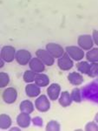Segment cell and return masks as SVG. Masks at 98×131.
<instances>
[{"instance_id": "obj_27", "label": "cell", "mask_w": 98, "mask_h": 131, "mask_svg": "<svg viewBox=\"0 0 98 131\" xmlns=\"http://www.w3.org/2000/svg\"><path fill=\"white\" fill-rule=\"evenodd\" d=\"M31 122L33 123V125L38 127V128H41L43 125V120L40 116H35V117L31 118Z\"/></svg>"}, {"instance_id": "obj_22", "label": "cell", "mask_w": 98, "mask_h": 131, "mask_svg": "<svg viewBox=\"0 0 98 131\" xmlns=\"http://www.w3.org/2000/svg\"><path fill=\"white\" fill-rule=\"evenodd\" d=\"M70 96H71L72 101L76 103H80L83 101L82 97V93H81V89L78 88H75L74 89L71 91L70 93Z\"/></svg>"}, {"instance_id": "obj_9", "label": "cell", "mask_w": 98, "mask_h": 131, "mask_svg": "<svg viewBox=\"0 0 98 131\" xmlns=\"http://www.w3.org/2000/svg\"><path fill=\"white\" fill-rule=\"evenodd\" d=\"M48 52L51 53V55L53 57L54 59H58L60 58L62 54L65 52V50L62 47L61 45L57 43H55V42H50L46 45V47H45Z\"/></svg>"}, {"instance_id": "obj_17", "label": "cell", "mask_w": 98, "mask_h": 131, "mask_svg": "<svg viewBox=\"0 0 98 131\" xmlns=\"http://www.w3.org/2000/svg\"><path fill=\"white\" fill-rule=\"evenodd\" d=\"M34 83L40 88H45V86L50 85V77L43 73H37Z\"/></svg>"}, {"instance_id": "obj_26", "label": "cell", "mask_w": 98, "mask_h": 131, "mask_svg": "<svg viewBox=\"0 0 98 131\" xmlns=\"http://www.w3.org/2000/svg\"><path fill=\"white\" fill-rule=\"evenodd\" d=\"M89 77L95 78L98 75V63H90V67H89V73L87 74Z\"/></svg>"}, {"instance_id": "obj_21", "label": "cell", "mask_w": 98, "mask_h": 131, "mask_svg": "<svg viewBox=\"0 0 98 131\" xmlns=\"http://www.w3.org/2000/svg\"><path fill=\"white\" fill-rule=\"evenodd\" d=\"M89 67H90V63L88 61H83L80 60L78 61V63L76 64V70L82 74H88L89 71Z\"/></svg>"}, {"instance_id": "obj_13", "label": "cell", "mask_w": 98, "mask_h": 131, "mask_svg": "<svg viewBox=\"0 0 98 131\" xmlns=\"http://www.w3.org/2000/svg\"><path fill=\"white\" fill-rule=\"evenodd\" d=\"M25 94L29 98H37L41 94V88L35 83H27L25 86Z\"/></svg>"}, {"instance_id": "obj_4", "label": "cell", "mask_w": 98, "mask_h": 131, "mask_svg": "<svg viewBox=\"0 0 98 131\" xmlns=\"http://www.w3.org/2000/svg\"><path fill=\"white\" fill-rule=\"evenodd\" d=\"M16 52V48L10 45L4 46L0 49V54H1L2 58H3L5 63H11L12 61L15 60Z\"/></svg>"}, {"instance_id": "obj_2", "label": "cell", "mask_w": 98, "mask_h": 131, "mask_svg": "<svg viewBox=\"0 0 98 131\" xmlns=\"http://www.w3.org/2000/svg\"><path fill=\"white\" fill-rule=\"evenodd\" d=\"M51 100L45 94H40L35 101L34 106L41 113H46L51 109Z\"/></svg>"}, {"instance_id": "obj_23", "label": "cell", "mask_w": 98, "mask_h": 131, "mask_svg": "<svg viewBox=\"0 0 98 131\" xmlns=\"http://www.w3.org/2000/svg\"><path fill=\"white\" fill-rule=\"evenodd\" d=\"M37 73L32 70H26L23 74V80L25 83H32L35 81V77H36Z\"/></svg>"}, {"instance_id": "obj_10", "label": "cell", "mask_w": 98, "mask_h": 131, "mask_svg": "<svg viewBox=\"0 0 98 131\" xmlns=\"http://www.w3.org/2000/svg\"><path fill=\"white\" fill-rule=\"evenodd\" d=\"M36 57H37L43 64L48 66V67L53 66L56 60L51 55V53L46 49H37L36 51Z\"/></svg>"}, {"instance_id": "obj_20", "label": "cell", "mask_w": 98, "mask_h": 131, "mask_svg": "<svg viewBox=\"0 0 98 131\" xmlns=\"http://www.w3.org/2000/svg\"><path fill=\"white\" fill-rule=\"evenodd\" d=\"M85 58L88 62L89 63H95L98 62V48L93 47L85 53Z\"/></svg>"}, {"instance_id": "obj_28", "label": "cell", "mask_w": 98, "mask_h": 131, "mask_svg": "<svg viewBox=\"0 0 98 131\" xmlns=\"http://www.w3.org/2000/svg\"><path fill=\"white\" fill-rule=\"evenodd\" d=\"M98 129V126L95 122H89L86 124L85 126V130H97Z\"/></svg>"}, {"instance_id": "obj_1", "label": "cell", "mask_w": 98, "mask_h": 131, "mask_svg": "<svg viewBox=\"0 0 98 131\" xmlns=\"http://www.w3.org/2000/svg\"><path fill=\"white\" fill-rule=\"evenodd\" d=\"M83 99L88 100L91 102L97 103L98 101V86L96 81H92L86 85L81 90Z\"/></svg>"}, {"instance_id": "obj_12", "label": "cell", "mask_w": 98, "mask_h": 131, "mask_svg": "<svg viewBox=\"0 0 98 131\" xmlns=\"http://www.w3.org/2000/svg\"><path fill=\"white\" fill-rule=\"evenodd\" d=\"M61 94V86L58 83H52L47 88V96L51 101H57Z\"/></svg>"}, {"instance_id": "obj_29", "label": "cell", "mask_w": 98, "mask_h": 131, "mask_svg": "<svg viewBox=\"0 0 98 131\" xmlns=\"http://www.w3.org/2000/svg\"><path fill=\"white\" fill-rule=\"evenodd\" d=\"M97 36H98V31H97V30H94L92 35H91V37H92V39H93V41H94V44H95V45H96V46L98 45V38H97Z\"/></svg>"}, {"instance_id": "obj_16", "label": "cell", "mask_w": 98, "mask_h": 131, "mask_svg": "<svg viewBox=\"0 0 98 131\" xmlns=\"http://www.w3.org/2000/svg\"><path fill=\"white\" fill-rule=\"evenodd\" d=\"M58 102L62 107H68L72 104V99L70 96V93L69 91H63L61 92L59 97H58Z\"/></svg>"}, {"instance_id": "obj_24", "label": "cell", "mask_w": 98, "mask_h": 131, "mask_svg": "<svg viewBox=\"0 0 98 131\" xmlns=\"http://www.w3.org/2000/svg\"><path fill=\"white\" fill-rule=\"evenodd\" d=\"M10 76L5 72H0V88H5L10 83Z\"/></svg>"}, {"instance_id": "obj_18", "label": "cell", "mask_w": 98, "mask_h": 131, "mask_svg": "<svg viewBox=\"0 0 98 131\" xmlns=\"http://www.w3.org/2000/svg\"><path fill=\"white\" fill-rule=\"evenodd\" d=\"M19 110L20 112H24L27 114H32L35 110L34 103L30 100H24L19 104Z\"/></svg>"}, {"instance_id": "obj_8", "label": "cell", "mask_w": 98, "mask_h": 131, "mask_svg": "<svg viewBox=\"0 0 98 131\" xmlns=\"http://www.w3.org/2000/svg\"><path fill=\"white\" fill-rule=\"evenodd\" d=\"M2 99L6 104H13L18 99V91L15 88H12V86L5 88L2 94Z\"/></svg>"}, {"instance_id": "obj_6", "label": "cell", "mask_w": 98, "mask_h": 131, "mask_svg": "<svg viewBox=\"0 0 98 131\" xmlns=\"http://www.w3.org/2000/svg\"><path fill=\"white\" fill-rule=\"evenodd\" d=\"M57 63L62 71H69L74 67V60L68 55L67 52H64L60 58H58Z\"/></svg>"}, {"instance_id": "obj_31", "label": "cell", "mask_w": 98, "mask_h": 131, "mask_svg": "<svg viewBox=\"0 0 98 131\" xmlns=\"http://www.w3.org/2000/svg\"><path fill=\"white\" fill-rule=\"evenodd\" d=\"M9 130H21V128H18V127H12L10 128Z\"/></svg>"}, {"instance_id": "obj_15", "label": "cell", "mask_w": 98, "mask_h": 131, "mask_svg": "<svg viewBox=\"0 0 98 131\" xmlns=\"http://www.w3.org/2000/svg\"><path fill=\"white\" fill-rule=\"evenodd\" d=\"M68 81L73 86H80L83 83V76L79 72H70L68 74Z\"/></svg>"}, {"instance_id": "obj_19", "label": "cell", "mask_w": 98, "mask_h": 131, "mask_svg": "<svg viewBox=\"0 0 98 131\" xmlns=\"http://www.w3.org/2000/svg\"><path fill=\"white\" fill-rule=\"evenodd\" d=\"M12 125L11 117L7 114H1L0 115V129L7 130Z\"/></svg>"}, {"instance_id": "obj_5", "label": "cell", "mask_w": 98, "mask_h": 131, "mask_svg": "<svg viewBox=\"0 0 98 131\" xmlns=\"http://www.w3.org/2000/svg\"><path fill=\"white\" fill-rule=\"evenodd\" d=\"M31 58V52L29 50L26 49H20L16 52L15 60L18 64L20 66H26L29 64Z\"/></svg>"}, {"instance_id": "obj_3", "label": "cell", "mask_w": 98, "mask_h": 131, "mask_svg": "<svg viewBox=\"0 0 98 131\" xmlns=\"http://www.w3.org/2000/svg\"><path fill=\"white\" fill-rule=\"evenodd\" d=\"M64 50L74 61L78 62L80 60H83L85 56L84 51L77 46H68L64 48Z\"/></svg>"}, {"instance_id": "obj_11", "label": "cell", "mask_w": 98, "mask_h": 131, "mask_svg": "<svg viewBox=\"0 0 98 131\" xmlns=\"http://www.w3.org/2000/svg\"><path fill=\"white\" fill-rule=\"evenodd\" d=\"M17 124L21 128H27L30 126L31 124V116L30 114L21 113L17 116Z\"/></svg>"}, {"instance_id": "obj_25", "label": "cell", "mask_w": 98, "mask_h": 131, "mask_svg": "<svg viewBox=\"0 0 98 131\" xmlns=\"http://www.w3.org/2000/svg\"><path fill=\"white\" fill-rule=\"evenodd\" d=\"M45 129L47 131H59L61 129V126H60V123L58 122L52 120V121H50L47 123Z\"/></svg>"}, {"instance_id": "obj_14", "label": "cell", "mask_w": 98, "mask_h": 131, "mask_svg": "<svg viewBox=\"0 0 98 131\" xmlns=\"http://www.w3.org/2000/svg\"><path fill=\"white\" fill-rule=\"evenodd\" d=\"M29 67H30V70L35 72L36 73H43L45 70V65L37 57L31 58L30 61L29 62Z\"/></svg>"}, {"instance_id": "obj_7", "label": "cell", "mask_w": 98, "mask_h": 131, "mask_svg": "<svg viewBox=\"0 0 98 131\" xmlns=\"http://www.w3.org/2000/svg\"><path fill=\"white\" fill-rule=\"evenodd\" d=\"M77 45L83 51H89L94 47L95 44L90 34H82L77 38Z\"/></svg>"}, {"instance_id": "obj_30", "label": "cell", "mask_w": 98, "mask_h": 131, "mask_svg": "<svg viewBox=\"0 0 98 131\" xmlns=\"http://www.w3.org/2000/svg\"><path fill=\"white\" fill-rule=\"evenodd\" d=\"M5 60H3V58H2V56H1V54H0V69L3 68V67H5Z\"/></svg>"}]
</instances>
